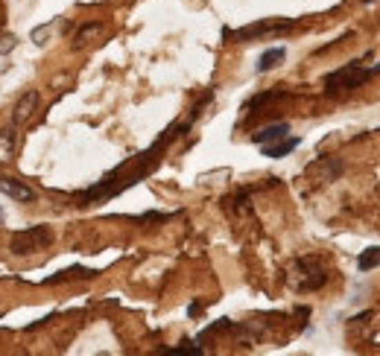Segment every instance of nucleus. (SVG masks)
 I'll list each match as a JSON object with an SVG mask.
<instances>
[{
	"label": "nucleus",
	"instance_id": "3",
	"mask_svg": "<svg viewBox=\"0 0 380 356\" xmlns=\"http://www.w3.org/2000/svg\"><path fill=\"white\" fill-rule=\"evenodd\" d=\"M296 266L301 269V280H296V289H301V292H313V289H319V286H325L328 275H325V269L319 266L316 257H301V260H299Z\"/></svg>",
	"mask_w": 380,
	"mask_h": 356
},
{
	"label": "nucleus",
	"instance_id": "17",
	"mask_svg": "<svg viewBox=\"0 0 380 356\" xmlns=\"http://www.w3.org/2000/svg\"><path fill=\"white\" fill-rule=\"evenodd\" d=\"M360 3H374V0H360Z\"/></svg>",
	"mask_w": 380,
	"mask_h": 356
},
{
	"label": "nucleus",
	"instance_id": "7",
	"mask_svg": "<svg viewBox=\"0 0 380 356\" xmlns=\"http://www.w3.org/2000/svg\"><path fill=\"white\" fill-rule=\"evenodd\" d=\"M0 193L9 196L12 202H32L35 199V190L27 187L21 178H12V176H0Z\"/></svg>",
	"mask_w": 380,
	"mask_h": 356
},
{
	"label": "nucleus",
	"instance_id": "16",
	"mask_svg": "<svg viewBox=\"0 0 380 356\" xmlns=\"http://www.w3.org/2000/svg\"><path fill=\"white\" fill-rule=\"evenodd\" d=\"M0 27H3V12H0Z\"/></svg>",
	"mask_w": 380,
	"mask_h": 356
},
{
	"label": "nucleus",
	"instance_id": "8",
	"mask_svg": "<svg viewBox=\"0 0 380 356\" xmlns=\"http://www.w3.org/2000/svg\"><path fill=\"white\" fill-rule=\"evenodd\" d=\"M299 146H301V138H281L275 143H263L261 152H263V158H284L292 149H299Z\"/></svg>",
	"mask_w": 380,
	"mask_h": 356
},
{
	"label": "nucleus",
	"instance_id": "9",
	"mask_svg": "<svg viewBox=\"0 0 380 356\" xmlns=\"http://www.w3.org/2000/svg\"><path fill=\"white\" fill-rule=\"evenodd\" d=\"M287 134H290V126H287V123H272V126L254 132V134H252V143H257V146L275 143V140H281V138H287Z\"/></svg>",
	"mask_w": 380,
	"mask_h": 356
},
{
	"label": "nucleus",
	"instance_id": "11",
	"mask_svg": "<svg viewBox=\"0 0 380 356\" xmlns=\"http://www.w3.org/2000/svg\"><path fill=\"white\" fill-rule=\"evenodd\" d=\"M284 59H287V50H284V47H269V50H266L261 59H257V73H266V70L278 67Z\"/></svg>",
	"mask_w": 380,
	"mask_h": 356
},
{
	"label": "nucleus",
	"instance_id": "1",
	"mask_svg": "<svg viewBox=\"0 0 380 356\" xmlns=\"http://www.w3.org/2000/svg\"><path fill=\"white\" fill-rule=\"evenodd\" d=\"M377 73H380V67H363V65H357V61H351V65L328 73V76H325V94L328 96H339V94L357 91L360 85H366L372 76H377Z\"/></svg>",
	"mask_w": 380,
	"mask_h": 356
},
{
	"label": "nucleus",
	"instance_id": "10",
	"mask_svg": "<svg viewBox=\"0 0 380 356\" xmlns=\"http://www.w3.org/2000/svg\"><path fill=\"white\" fill-rule=\"evenodd\" d=\"M15 146H18V126L0 129V164L12 161V155H15Z\"/></svg>",
	"mask_w": 380,
	"mask_h": 356
},
{
	"label": "nucleus",
	"instance_id": "2",
	"mask_svg": "<svg viewBox=\"0 0 380 356\" xmlns=\"http://www.w3.org/2000/svg\"><path fill=\"white\" fill-rule=\"evenodd\" d=\"M53 242V231L47 225H35V228H23V231H15L9 240V251L12 254H32V251H41L47 245Z\"/></svg>",
	"mask_w": 380,
	"mask_h": 356
},
{
	"label": "nucleus",
	"instance_id": "13",
	"mask_svg": "<svg viewBox=\"0 0 380 356\" xmlns=\"http://www.w3.org/2000/svg\"><path fill=\"white\" fill-rule=\"evenodd\" d=\"M103 32V23H85V27L77 32V39H73V47H82L88 44V39H94V35Z\"/></svg>",
	"mask_w": 380,
	"mask_h": 356
},
{
	"label": "nucleus",
	"instance_id": "6",
	"mask_svg": "<svg viewBox=\"0 0 380 356\" xmlns=\"http://www.w3.org/2000/svg\"><path fill=\"white\" fill-rule=\"evenodd\" d=\"M308 173L319 184H330V181H337L342 176V161H339V158H319L316 164L308 167Z\"/></svg>",
	"mask_w": 380,
	"mask_h": 356
},
{
	"label": "nucleus",
	"instance_id": "4",
	"mask_svg": "<svg viewBox=\"0 0 380 356\" xmlns=\"http://www.w3.org/2000/svg\"><path fill=\"white\" fill-rule=\"evenodd\" d=\"M292 27V21H263V23H252V27H243V30H226V39L231 41H252V39H261L266 32H281Z\"/></svg>",
	"mask_w": 380,
	"mask_h": 356
},
{
	"label": "nucleus",
	"instance_id": "12",
	"mask_svg": "<svg viewBox=\"0 0 380 356\" xmlns=\"http://www.w3.org/2000/svg\"><path fill=\"white\" fill-rule=\"evenodd\" d=\"M380 266V245H372V249H366L360 257H357V269L360 272H372V269Z\"/></svg>",
	"mask_w": 380,
	"mask_h": 356
},
{
	"label": "nucleus",
	"instance_id": "5",
	"mask_svg": "<svg viewBox=\"0 0 380 356\" xmlns=\"http://www.w3.org/2000/svg\"><path fill=\"white\" fill-rule=\"evenodd\" d=\"M39 105H41L39 91H27L15 103V108H12V126H27V123L35 117V112H39Z\"/></svg>",
	"mask_w": 380,
	"mask_h": 356
},
{
	"label": "nucleus",
	"instance_id": "14",
	"mask_svg": "<svg viewBox=\"0 0 380 356\" xmlns=\"http://www.w3.org/2000/svg\"><path fill=\"white\" fill-rule=\"evenodd\" d=\"M278 96H284V94H281V91H266V94H257L254 100H252V103L246 105V108H249V114H257V112H261V108H263L266 103L278 100Z\"/></svg>",
	"mask_w": 380,
	"mask_h": 356
},
{
	"label": "nucleus",
	"instance_id": "15",
	"mask_svg": "<svg viewBox=\"0 0 380 356\" xmlns=\"http://www.w3.org/2000/svg\"><path fill=\"white\" fill-rule=\"evenodd\" d=\"M161 353H167V356H176V353H188V356H202V353H205V348L193 345V342H181V345H176V348H164Z\"/></svg>",
	"mask_w": 380,
	"mask_h": 356
}]
</instances>
